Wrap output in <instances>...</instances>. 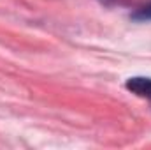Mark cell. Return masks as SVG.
<instances>
[{"label": "cell", "instance_id": "1", "mask_svg": "<svg viewBox=\"0 0 151 150\" xmlns=\"http://www.w3.org/2000/svg\"><path fill=\"white\" fill-rule=\"evenodd\" d=\"M127 88L141 97L151 99V79L150 78H130L127 81Z\"/></svg>", "mask_w": 151, "mask_h": 150}, {"label": "cell", "instance_id": "2", "mask_svg": "<svg viewBox=\"0 0 151 150\" xmlns=\"http://www.w3.org/2000/svg\"><path fill=\"white\" fill-rule=\"evenodd\" d=\"M135 18H137V20H151V2L148 5H144V7L135 14Z\"/></svg>", "mask_w": 151, "mask_h": 150}]
</instances>
